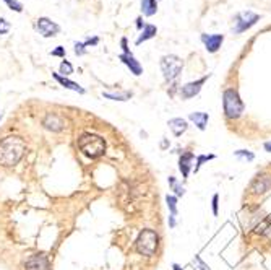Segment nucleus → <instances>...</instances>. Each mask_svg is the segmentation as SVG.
Wrapping results in <instances>:
<instances>
[{"instance_id": "obj_1", "label": "nucleus", "mask_w": 271, "mask_h": 270, "mask_svg": "<svg viewBox=\"0 0 271 270\" xmlns=\"http://www.w3.org/2000/svg\"><path fill=\"white\" fill-rule=\"evenodd\" d=\"M26 152V143L21 137L10 135L0 142V165L3 168H12L20 163Z\"/></svg>"}, {"instance_id": "obj_2", "label": "nucleus", "mask_w": 271, "mask_h": 270, "mask_svg": "<svg viewBox=\"0 0 271 270\" xmlns=\"http://www.w3.org/2000/svg\"><path fill=\"white\" fill-rule=\"evenodd\" d=\"M78 148L88 158H99L106 153V140L95 134H83L78 138Z\"/></svg>"}, {"instance_id": "obj_3", "label": "nucleus", "mask_w": 271, "mask_h": 270, "mask_svg": "<svg viewBox=\"0 0 271 270\" xmlns=\"http://www.w3.org/2000/svg\"><path fill=\"white\" fill-rule=\"evenodd\" d=\"M223 108H224V116L227 119H239L244 114L245 106L242 103L239 93L234 88H227L223 93Z\"/></svg>"}, {"instance_id": "obj_4", "label": "nucleus", "mask_w": 271, "mask_h": 270, "mask_svg": "<svg viewBox=\"0 0 271 270\" xmlns=\"http://www.w3.org/2000/svg\"><path fill=\"white\" fill-rule=\"evenodd\" d=\"M158 243H159V236L153 230H143L138 235L137 243H135V249L138 254L143 255H153L158 249Z\"/></svg>"}, {"instance_id": "obj_5", "label": "nucleus", "mask_w": 271, "mask_h": 270, "mask_svg": "<svg viewBox=\"0 0 271 270\" xmlns=\"http://www.w3.org/2000/svg\"><path fill=\"white\" fill-rule=\"evenodd\" d=\"M182 68H184V60L180 57H177V55L169 54V55L161 57V70L167 82L177 80L182 73Z\"/></svg>"}, {"instance_id": "obj_6", "label": "nucleus", "mask_w": 271, "mask_h": 270, "mask_svg": "<svg viewBox=\"0 0 271 270\" xmlns=\"http://www.w3.org/2000/svg\"><path fill=\"white\" fill-rule=\"evenodd\" d=\"M260 18L261 17L258 15V13H255L252 10H245V12L237 13L236 18H234V26H232V31H234L236 34H240V33L250 30V28L254 26Z\"/></svg>"}, {"instance_id": "obj_7", "label": "nucleus", "mask_w": 271, "mask_h": 270, "mask_svg": "<svg viewBox=\"0 0 271 270\" xmlns=\"http://www.w3.org/2000/svg\"><path fill=\"white\" fill-rule=\"evenodd\" d=\"M36 28H37V31H39L41 34L44 36V38H52V36H55L60 31V26L57 25V23H54L48 17L37 18Z\"/></svg>"}, {"instance_id": "obj_8", "label": "nucleus", "mask_w": 271, "mask_h": 270, "mask_svg": "<svg viewBox=\"0 0 271 270\" xmlns=\"http://www.w3.org/2000/svg\"><path fill=\"white\" fill-rule=\"evenodd\" d=\"M271 189V174H260L256 176L255 181L250 186L252 194L255 195H263Z\"/></svg>"}, {"instance_id": "obj_9", "label": "nucleus", "mask_w": 271, "mask_h": 270, "mask_svg": "<svg viewBox=\"0 0 271 270\" xmlns=\"http://www.w3.org/2000/svg\"><path fill=\"white\" fill-rule=\"evenodd\" d=\"M208 80V75H205L203 78H200L197 82H190V83H185L184 86L180 88V95L184 100H190V98L197 96L200 91H202V86L205 85V82Z\"/></svg>"}, {"instance_id": "obj_10", "label": "nucleus", "mask_w": 271, "mask_h": 270, "mask_svg": "<svg viewBox=\"0 0 271 270\" xmlns=\"http://www.w3.org/2000/svg\"><path fill=\"white\" fill-rule=\"evenodd\" d=\"M25 267L26 270H49V259L44 254H32Z\"/></svg>"}, {"instance_id": "obj_11", "label": "nucleus", "mask_w": 271, "mask_h": 270, "mask_svg": "<svg viewBox=\"0 0 271 270\" xmlns=\"http://www.w3.org/2000/svg\"><path fill=\"white\" fill-rule=\"evenodd\" d=\"M43 125L48 130H52V132H59L65 127V119L59 114H52L49 113L46 118L43 119Z\"/></svg>"}, {"instance_id": "obj_12", "label": "nucleus", "mask_w": 271, "mask_h": 270, "mask_svg": "<svg viewBox=\"0 0 271 270\" xmlns=\"http://www.w3.org/2000/svg\"><path fill=\"white\" fill-rule=\"evenodd\" d=\"M223 41H224L223 34H202V43L205 44L208 52H216L221 48Z\"/></svg>"}, {"instance_id": "obj_13", "label": "nucleus", "mask_w": 271, "mask_h": 270, "mask_svg": "<svg viewBox=\"0 0 271 270\" xmlns=\"http://www.w3.org/2000/svg\"><path fill=\"white\" fill-rule=\"evenodd\" d=\"M119 60L122 64H125L127 67L130 68V72L133 73V75H142L143 73V67H142V64L138 62L137 59L133 57V54H120L119 55Z\"/></svg>"}, {"instance_id": "obj_14", "label": "nucleus", "mask_w": 271, "mask_h": 270, "mask_svg": "<svg viewBox=\"0 0 271 270\" xmlns=\"http://www.w3.org/2000/svg\"><path fill=\"white\" fill-rule=\"evenodd\" d=\"M195 155L193 153H184L180 158H179V169L182 173V178L187 179L191 171V161H193Z\"/></svg>"}, {"instance_id": "obj_15", "label": "nucleus", "mask_w": 271, "mask_h": 270, "mask_svg": "<svg viewBox=\"0 0 271 270\" xmlns=\"http://www.w3.org/2000/svg\"><path fill=\"white\" fill-rule=\"evenodd\" d=\"M167 125H169V129L172 130V134H174L175 137H180V135L184 134L187 129H189V122H187L185 119H182V118L171 119Z\"/></svg>"}, {"instance_id": "obj_16", "label": "nucleus", "mask_w": 271, "mask_h": 270, "mask_svg": "<svg viewBox=\"0 0 271 270\" xmlns=\"http://www.w3.org/2000/svg\"><path fill=\"white\" fill-rule=\"evenodd\" d=\"M52 77L55 78V80H57L60 85H62L64 88H67V90H73V91H78V93H85V90H83V88L78 85V83H75V82H72V80H68L67 77H62L60 75V73H54L52 72Z\"/></svg>"}, {"instance_id": "obj_17", "label": "nucleus", "mask_w": 271, "mask_h": 270, "mask_svg": "<svg viewBox=\"0 0 271 270\" xmlns=\"http://www.w3.org/2000/svg\"><path fill=\"white\" fill-rule=\"evenodd\" d=\"M189 119L191 120V122H195V125H197L200 130H205L207 129L209 116L207 113H190Z\"/></svg>"}, {"instance_id": "obj_18", "label": "nucleus", "mask_w": 271, "mask_h": 270, "mask_svg": "<svg viewBox=\"0 0 271 270\" xmlns=\"http://www.w3.org/2000/svg\"><path fill=\"white\" fill-rule=\"evenodd\" d=\"M156 33H158V28L154 26V25H144L143 26V31H142V34L138 36V39H137V44L140 46L142 43H144V41H148V39H151L156 36Z\"/></svg>"}, {"instance_id": "obj_19", "label": "nucleus", "mask_w": 271, "mask_h": 270, "mask_svg": "<svg viewBox=\"0 0 271 270\" xmlns=\"http://www.w3.org/2000/svg\"><path fill=\"white\" fill-rule=\"evenodd\" d=\"M140 3H142V13L144 17H153L158 12L156 0H140Z\"/></svg>"}, {"instance_id": "obj_20", "label": "nucleus", "mask_w": 271, "mask_h": 270, "mask_svg": "<svg viewBox=\"0 0 271 270\" xmlns=\"http://www.w3.org/2000/svg\"><path fill=\"white\" fill-rule=\"evenodd\" d=\"M102 96L107 98V100H114V101H127L132 98V93L125 91V93H102Z\"/></svg>"}, {"instance_id": "obj_21", "label": "nucleus", "mask_w": 271, "mask_h": 270, "mask_svg": "<svg viewBox=\"0 0 271 270\" xmlns=\"http://www.w3.org/2000/svg\"><path fill=\"white\" fill-rule=\"evenodd\" d=\"M169 184H171V187H172V190H174V192H175L177 197H182V195L185 194V189L182 187V186L177 184V181H175L174 176H171V178H169Z\"/></svg>"}, {"instance_id": "obj_22", "label": "nucleus", "mask_w": 271, "mask_h": 270, "mask_svg": "<svg viewBox=\"0 0 271 270\" xmlns=\"http://www.w3.org/2000/svg\"><path fill=\"white\" fill-rule=\"evenodd\" d=\"M166 202H167V207H169V210H171V215H177V197L175 195H167Z\"/></svg>"}, {"instance_id": "obj_23", "label": "nucleus", "mask_w": 271, "mask_h": 270, "mask_svg": "<svg viewBox=\"0 0 271 270\" xmlns=\"http://www.w3.org/2000/svg\"><path fill=\"white\" fill-rule=\"evenodd\" d=\"M60 73H62V77H67L70 73H73V67L68 60H64V62L60 64Z\"/></svg>"}, {"instance_id": "obj_24", "label": "nucleus", "mask_w": 271, "mask_h": 270, "mask_svg": "<svg viewBox=\"0 0 271 270\" xmlns=\"http://www.w3.org/2000/svg\"><path fill=\"white\" fill-rule=\"evenodd\" d=\"M3 2H5L7 5L12 8V10H15L16 13H21L23 12V5H21L20 2H16V0H3Z\"/></svg>"}, {"instance_id": "obj_25", "label": "nucleus", "mask_w": 271, "mask_h": 270, "mask_svg": "<svg viewBox=\"0 0 271 270\" xmlns=\"http://www.w3.org/2000/svg\"><path fill=\"white\" fill-rule=\"evenodd\" d=\"M208 160H214V155H200L197 158V166H195V173L200 169V166L203 165L205 161H208Z\"/></svg>"}, {"instance_id": "obj_26", "label": "nucleus", "mask_w": 271, "mask_h": 270, "mask_svg": "<svg viewBox=\"0 0 271 270\" xmlns=\"http://www.w3.org/2000/svg\"><path fill=\"white\" fill-rule=\"evenodd\" d=\"M236 156L237 158H245V160H249V161H252L255 158L254 153L249 152V150H239V152H236Z\"/></svg>"}, {"instance_id": "obj_27", "label": "nucleus", "mask_w": 271, "mask_h": 270, "mask_svg": "<svg viewBox=\"0 0 271 270\" xmlns=\"http://www.w3.org/2000/svg\"><path fill=\"white\" fill-rule=\"evenodd\" d=\"M10 31V23L5 18H0V34H7Z\"/></svg>"}, {"instance_id": "obj_28", "label": "nucleus", "mask_w": 271, "mask_h": 270, "mask_svg": "<svg viewBox=\"0 0 271 270\" xmlns=\"http://www.w3.org/2000/svg\"><path fill=\"white\" fill-rule=\"evenodd\" d=\"M85 52H86L85 43H75V54H77V55H83Z\"/></svg>"}, {"instance_id": "obj_29", "label": "nucleus", "mask_w": 271, "mask_h": 270, "mask_svg": "<svg viewBox=\"0 0 271 270\" xmlns=\"http://www.w3.org/2000/svg\"><path fill=\"white\" fill-rule=\"evenodd\" d=\"M54 55V57H65V48H62V46H57L52 52H50Z\"/></svg>"}, {"instance_id": "obj_30", "label": "nucleus", "mask_w": 271, "mask_h": 270, "mask_svg": "<svg viewBox=\"0 0 271 270\" xmlns=\"http://www.w3.org/2000/svg\"><path fill=\"white\" fill-rule=\"evenodd\" d=\"M218 202H219V195L214 194V195H213V215H214V217L218 215Z\"/></svg>"}, {"instance_id": "obj_31", "label": "nucleus", "mask_w": 271, "mask_h": 270, "mask_svg": "<svg viewBox=\"0 0 271 270\" xmlns=\"http://www.w3.org/2000/svg\"><path fill=\"white\" fill-rule=\"evenodd\" d=\"M120 44H122L124 54H132V52H130V49H128V46H127V38H122V39H120Z\"/></svg>"}, {"instance_id": "obj_32", "label": "nucleus", "mask_w": 271, "mask_h": 270, "mask_svg": "<svg viewBox=\"0 0 271 270\" xmlns=\"http://www.w3.org/2000/svg\"><path fill=\"white\" fill-rule=\"evenodd\" d=\"M97 43H99V38H90V39H86L85 41V46H86V48H88V46H96Z\"/></svg>"}, {"instance_id": "obj_33", "label": "nucleus", "mask_w": 271, "mask_h": 270, "mask_svg": "<svg viewBox=\"0 0 271 270\" xmlns=\"http://www.w3.org/2000/svg\"><path fill=\"white\" fill-rule=\"evenodd\" d=\"M169 226L171 228H175V215H171L169 217Z\"/></svg>"}, {"instance_id": "obj_34", "label": "nucleus", "mask_w": 271, "mask_h": 270, "mask_svg": "<svg viewBox=\"0 0 271 270\" xmlns=\"http://www.w3.org/2000/svg\"><path fill=\"white\" fill-rule=\"evenodd\" d=\"M265 150L266 152H271V142H266L265 143Z\"/></svg>"}, {"instance_id": "obj_35", "label": "nucleus", "mask_w": 271, "mask_h": 270, "mask_svg": "<svg viewBox=\"0 0 271 270\" xmlns=\"http://www.w3.org/2000/svg\"><path fill=\"white\" fill-rule=\"evenodd\" d=\"M137 26H138V28H142V26H144V25H143V23H142V18H138V20H137Z\"/></svg>"}, {"instance_id": "obj_36", "label": "nucleus", "mask_w": 271, "mask_h": 270, "mask_svg": "<svg viewBox=\"0 0 271 270\" xmlns=\"http://www.w3.org/2000/svg\"><path fill=\"white\" fill-rule=\"evenodd\" d=\"M172 269H174V270H182L179 264H174V265H172Z\"/></svg>"}]
</instances>
